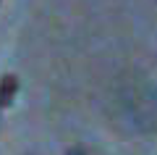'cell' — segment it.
<instances>
[{
	"label": "cell",
	"mask_w": 157,
	"mask_h": 155,
	"mask_svg": "<svg viewBox=\"0 0 157 155\" xmlns=\"http://www.w3.org/2000/svg\"><path fill=\"white\" fill-rule=\"evenodd\" d=\"M68 155H86V153H84V150H81V147H73V150H71V153H68Z\"/></svg>",
	"instance_id": "2"
},
{
	"label": "cell",
	"mask_w": 157,
	"mask_h": 155,
	"mask_svg": "<svg viewBox=\"0 0 157 155\" xmlns=\"http://www.w3.org/2000/svg\"><path fill=\"white\" fill-rule=\"evenodd\" d=\"M16 92H18V79L13 74H6V76L0 79V108L11 105V100H13Z\"/></svg>",
	"instance_id": "1"
}]
</instances>
